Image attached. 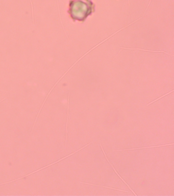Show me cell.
<instances>
[{
    "mask_svg": "<svg viewBox=\"0 0 174 196\" xmlns=\"http://www.w3.org/2000/svg\"><path fill=\"white\" fill-rule=\"evenodd\" d=\"M95 6L92 0H69L67 13L73 21L84 22L95 12Z\"/></svg>",
    "mask_w": 174,
    "mask_h": 196,
    "instance_id": "obj_1",
    "label": "cell"
},
{
    "mask_svg": "<svg viewBox=\"0 0 174 196\" xmlns=\"http://www.w3.org/2000/svg\"><path fill=\"white\" fill-rule=\"evenodd\" d=\"M100 146H101V149H102V151H103V153H104V155H105V157H106V158L107 160L108 161V162H109V164H110V165L112 166V168L114 169V172H115V173H116V174L117 175V176H118V177H119V178L121 179V180H122V181H123V182H124V183H125V184H126V185L128 186V187L129 188V189H130V190L132 191V192L134 193V195H137V194H136V193H135L134 192V191H133V190L131 189V188H130V186H129V185H128V184L127 183V182H126V181H125V180H123V179L121 178V176H120V175H119V174H118V173L117 172V171H116V170H115V169L114 168V166H113V165H112V164L110 163V162L109 161V160H108V159L107 158V156H106V153H105V151H104V149H103V146H102V144H101V143H100Z\"/></svg>",
    "mask_w": 174,
    "mask_h": 196,
    "instance_id": "obj_2",
    "label": "cell"
},
{
    "mask_svg": "<svg viewBox=\"0 0 174 196\" xmlns=\"http://www.w3.org/2000/svg\"><path fill=\"white\" fill-rule=\"evenodd\" d=\"M173 143H169V144H162V145H155V146H146V147H141V148H133V149H123V150H114L115 152H119V151H129V150H135L137 149H147V148H157V147H160V146H167L169 145H173Z\"/></svg>",
    "mask_w": 174,
    "mask_h": 196,
    "instance_id": "obj_3",
    "label": "cell"
},
{
    "mask_svg": "<svg viewBox=\"0 0 174 196\" xmlns=\"http://www.w3.org/2000/svg\"><path fill=\"white\" fill-rule=\"evenodd\" d=\"M80 183H82V184H87V185H93V186H98V187H105V188H109V189H114V190H118V191H123V192H128V191H127V190H122V189H117V188H112V187H108V186H102V185H95V184H91V183H86V182H80Z\"/></svg>",
    "mask_w": 174,
    "mask_h": 196,
    "instance_id": "obj_4",
    "label": "cell"
},
{
    "mask_svg": "<svg viewBox=\"0 0 174 196\" xmlns=\"http://www.w3.org/2000/svg\"><path fill=\"white\" fill-rule=\"evenodd\" d=\"M69 94H68V107H67V122H66V144L67 143V125H68V116H69Z\"/></svg>",
    "mask_w": 174,
    "mask_h": 196,
    "instance_id": "obj_5",
    "label": "cell"
},
{
    "mask_svg": "<svg viewBox=\"0 0 174 196\" xmlns=\"http://www.w3.org/2000/svg\"><path fill=\"white\" fill-rule=\"evenodd\" d=\"M173 91V90H172L171 92H169L168 93H166V94H165L164 95H162V96H160V97H159V98H158L157 99H156V100H154V101H152V102H150V103H149L148 104H147V105H146V106H148L150 104H152L153 103H154V102H155V101H157V100H159V99H160L161 98H162V97H164V96H165L166 95H167V94H168V93H170V92H172Z\"/></svg>",
    "mask_w": 174,
    "mask_h": 196,
    "instance_id": "obj_6",
    "label": "cell"
}]
</instances>
